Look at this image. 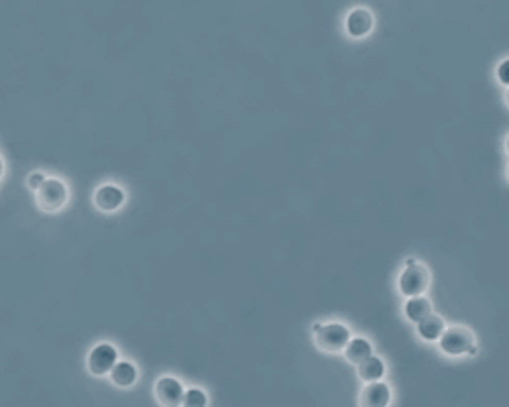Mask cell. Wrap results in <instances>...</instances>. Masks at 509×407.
<instances>
[{
	"label": "cell",
	"mask_w": 509,
	"mask_h": 407,
	"mask_svg": "<svg viewBox=\"0 0 509 407\" xmlns=\"http://www.w3.org/2000/svg\"><path fill=\"white\" fill-rule=\"evenodd\" d=\"M0 176H2V161H0Z\"/></svg>",
	"instance_id": "cell-19"
},
{
	"label": "cell",
	"mask_w": 509,
	"mask_h": 407,
	"mask_svg": "<svg viewBox=\"0 0 509 407\" xmlns=\"http://www.w3.org/2000/svg\"><path fill=\"white\" fill-rule=\"evenodd\" d=\"M206 404H208V399H206L204 391H200V389H188L181 397V406L186 407H204Z\"/></svg>",
	"instance_id": "cell-15"
},
{
	"label": "cell",
	"mask_w": 509,
	"mask_h": 407,
	"mask_svg": "<svg viewBox=\"0 0 509 407\" xmlns=\"http://www.w3.org/2000/svg\"><path fill=\"white\" fill-rule=\"evenodd\" d=\"M391 399V391L385 383L379 381H371L365 385L363 393H361V406L365 407H385Z\"/></svg>",
	"instance_id": "cell-8"
},
{
	"label": "cell",
	"mask_w": 509,
	"mask_h": 407,
	"mask_svg": "<svg viewBox=\"0 0 509 407\" xmlns=\"http://www.w3.org/2000/svg\"><path fill=\"white\" fill-rule=\"evenodd\" d=\"M444 332V320L440 316H426L421 322H418V334L421 338L428 340V342H434L442 336Z\"/></svg>",
	"instance_id": "cell-12"
},
{
	"label": "cell",
	"mask_w": 509,
	"mask_h": 407,
	"mask_svg": "<svg viewBox=\"0 0 509 407\" xmlns=\"http://www.w3.org/2000/svg\"><path fill=\"white\" fill-rule=\"evenodd\" d=\"M351 340V332L342 324H322L320 330L314 332V342L324 352H340Z\"/></svg>",
	"instance_id": "cell-1"
},
{
	"label": "cell",
	"mask_w": 509,
	"mask_h": 407,
	"mask_svg": "<svg viewBox=\"0 0 509 407\" xmlns=\"http://www.w3.org/2000/svg\"><path fill=\"white\" fill-rule=\"evenodd\" d=\"M35 200L45 212H57L67 200V190L64 181L43 180V183L35 190Z\"/></svg>",
	"instance_id": "cell-2"
},
{
	"label": "cell",
	"mask_w": 509,
	"mask_h": 407,
	"mask_svg": "<svg viewBox=\"0 0 509 407\" xmlns=\"http://www.w3.org/2000/svg\"><path fill=\"white\" fill-rule=\"evenodd\" d=\"M373 29V17L367 8H354L347 17V31L351 37H365Z\"/></svg>",
	"instance_id": "cell-9"
},
{
	"label": "cell",
	"mask_w": 509,
	"mask_h": 407,
	"mask_svg": "<svg viewBox=\"0 0 509 407\" xmlns=\"http://www.w3.org/2000/svg\"><path fill=\"white\" fill-rule=\"evenodd\" d=\"M403 312H405L407 320H412L414 324H418L424 317L432 314V304H430V299H426L421 295H414V297H407Z\"/></svg>",
	"instance_id": "cell-10"
},
{
	"label": "cell",
	"mask_w": 509,
	"mask_h": 407,
	"mask_svg": "<svg viewBox=\"0 0 509 407\" xmlns=\"http://www.w3.org/2000/svg\"><path fill=\"white\" fill-rule=\"evenodd\" d=\"M344 357L347 361L358 364L361 361H365L367 357H371V344L369 340L365 338H351L344 346Z\"/></svg>",
	"instance_id": "cell-14"
},
{
	"label": "cell",
	"mask_w": 509,
	"mask_h": 407,
	"mask_svg": "<svg viewBox=\"0 0 509 407\" xmlns=\"http://www.w3.org/2000/svg\"><path fill=\"white\" fill-rule=\"evenodd\" d=\"M111 381L118 387H131L137 379V369L131 362H114L112 369L109 371Z\"/></svg>",
	"instance_id": "cell-13"
},
{
	"label": "cell",
	"mask_w": 509,
	"mask_h": 407,
	"mask_svg": "<svg viewBox=\"0 0 509 407\" xmlns=\"http://www.w3.org/2000/svg\"><path fill=\"white\" fill-rule=\"evenodd\" d=\"M356 373L358 377L365 381V383H371V381H381L383 373H385V366H383V361L377 359V357H367L365 361H361L356 364Z\"/></svg>",
	"instance_id": "cell-11"
},
{
	"label": "cell",
	"mask_w": 509,
	"mask_h": 407,
	"mask_svg": "<svg viewBox=\"0 0 509 407\" xmlns=\"http://www.w3.org/2000/svg\"><path fill=\"white\" fill-rule=\"evenodd\" d=\"M428 287V273L421 265H405V271L399 275V292L405 297L421 295Z\"/></svg>",
	"instance_id": "cell-4"
},
{
	"label": "cell",
	"mask_w": 509,
	"mask_h": 407,
	"mask_svg": "<svg viewBox=\"0 0 509 407\" xmlns=\"http://www.w3.org/2000/svg\"><path fill=\"white\" fill-rule=\"evenodd\" d=\"M499 80H501V84H509V62L505 59L501 66H499Z\"/></svg>",
	"instance_id": "cell-17"
},
{
	"label": "cell",
	"mask_w": 509,
	"mask_h": 407,
	"mask_svg": "<svg viewBox=\"0 0 509 407\" xmlns=\"http://www.w3.org/2000/svg\"><path fill=\"white\" fill-rule=\"evenodd\" d=\"M43 180H45V178L41 176V173H33V176H29V180H27V185H29V187H31V190L35 192V190H37V187H39V185L43 183Z\"/></svg>",
	"instance_id": "cell-16"
},
{
	"label": "cell",
	"mask_w": 509,
	"mask_h": 407,
	"mask_svg": "<svg viewBox=\"0 0 509 407\" xmlns=\"http://www.w3.org/2000/svg\"><path fill=\"white\" fill-rule=\"evenodd\" d=\"M155 397L161 406L174 407L181 404V397H183V389L181 383L172 379V377H163L159 379L155 385Z\"/></svg>",
	"instance_id": "cell-6"
},
{
	"label": "cell",
	"mask_w": 509,
	"mask_h": 407,
	"mask_svg": "<svg viewBox=\"0 0 509 407\" xmlns=\"http://www.w3.org/2000/svg\"><path fill=\"white\" fill-rule=\"evenodd\" d=\"M116 362V350L111 344H98L88 357V369L92 375H106Z\"/></svg>",
	"instance_id": "cell-5"
},
{
	"label": "cell",
	"mask_w": 509,
	"mask_h": 407,
	"mask_svg": "<svg viewBox=\"0 0 509 407\" xmlns=\"http://www.w3.org/2000/svg\"><path fill=\"white\" fill-rule=\"evenodd\" d=\"M440 350L448 357H463L468 355L470 346H473V334L465 330V328H444L442 336H440Z\"/></svg>",
	"instance_id": "cell-3"
},
{
	"label": "cell",
	"mask_w": 509,
	"mask_h": 407,
	"mask_svg": "<svg viewBox=\"0 0 509 407\" xmlns=\"http://www.w3.org/2000/svg\"><path fill=\"white\" fill-rule=\"evenodd\" d=\"M320 326H322V324H314V326H312V334H314L316 330H320Z\"/></svg>",
	"instance_id": "cell-18"
},
{
	"label": "cell",
	"mask_w": 509,
	"mask_h": 407,
	"mask_svg": "<svg viewBox=\"0 0 509 407\" xmlns=\"http://www.w3.org/2000/svg\"><path fill=\"white\" fill-rule=\"evenodd\" d=\"M125 202V194L116 185H102L94 194V206L102 212H114Z\"/></svg>",
	"instance_id": "cell-7"
}]
</instances>
